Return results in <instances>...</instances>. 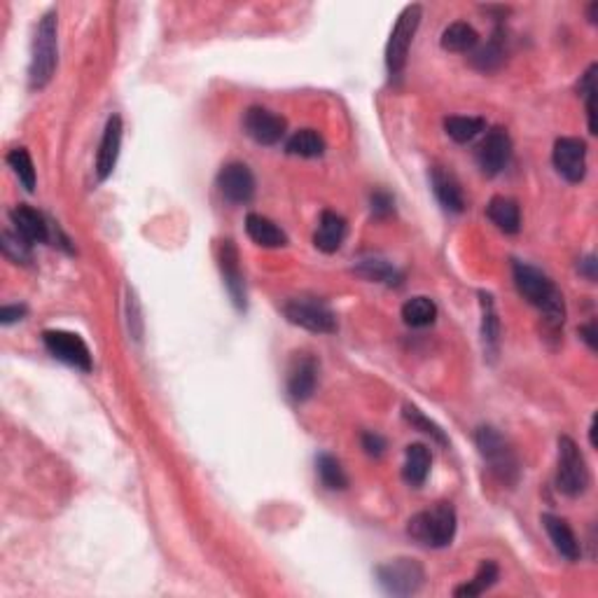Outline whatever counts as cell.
<instances>
[{
    "label": "cell",
    "instance_id": "8fae6325",
    "mask_svg": "<svg viewBox=\"0 0 598 598\" xmlns=\"http://www.w3.org/2000/svg\"><path fill=\"white\" fill-rule=\"evenodd\" d=\"M552 162L561 178L568 183H583L587 175V143L573 136L559 138L552 150Z\"/></svg>",
    "mask_w": 598,
    "mask_h": 598
},
{
    "label": "cell",
    "instance_id": "44dd1931",
    "mask_svg": "<svg viewBox=\"0 0 598 598\" xmlns=\"http://www.w3.org/2000/svg\"><path fill=\"white\" fill-rule=\"evenodd\" d=\"M245 232L251 236L253 244L262 245V248H284L288 245V236L276 223L260 215V213H251L245 218Z\"/></svg>",
    "mask_w": 598,
    "mask_h": 598
},
{
    "label": "cell",
    "instance_id": "836d02e7",
    "mask_svg": "<svg viewBox=\"0 0 598 598\" xmlns=\"http://www.w3.org/2000/svg\"><path fill=\"white\" fill-rule=\"evenodd\" d=\"M355 272L363 278H367V281H379V284H397L400 281V274L395 272V267H391L386 260H379V257L360 260Z\"/></svg>",
    "mask_w": 598,
    "mask_h": 598
},
{
    "label": "cell",
    "instance_id": "7402d4cb",
    "mask_svg": "<svg viewBox=\"0 0 598 598\" xmlns=\"http://www.w3.org/2000/svg\"><path fill=\"white\" fill-rule=\"evenodd\" d=\"M486 215L495 227L505 232V234H517L522 227V211L519 204L510 196H493L486 206Z\"/></svg>",
    "mask_w": 598,
    "mask_h": 598
},
{
    "label": "cell",
    "instance_id": "5bb4252c",
    "mask_svg": "<svg viewBox=\"0 0 598 598\" xmlns=\"http://www.w3.org/2000/svg\"><path fill=\"white\" fill-rule=\"evenodd\" d=\"M318 370L321 364L309 354H299L293 360L288 370V393L294 403H306L314 395L318 386Z\"/></svg>",
    "mask_w": 598,
    "mask_h": 598
},
{
    "label": "cell",
    "instance_id": "e0dca14e",
    "mask_svg": "<svg viewBox=\"0 0 598 598\" xmlns=\"http://www.w3.org/2000/svg\"><path fill=\"white\" fill-rule=\"evenodd\" d=\"M430 185H433L437 202L442 204L444 211L461 213L465 208V196H463L461 183H458L452 171L442 169V166H433L430 169Z\"/></svg>",
    "mask_w": 598,
    "mask_h": 598
},
{
    "label": "cell",
    "instance_id": "e575fe53",
    "mask_svg": "<svg viewBox=\"0 0 598 598\" xmlns=\"http://www.w3.org/2000/svg\"><path fill=\"white\" fill-rule=\"evenodd\" d=\"M0 248H3V255L15 262V264H28L31 262V244L22 234H16V232L5 229L3 236H0Z\"/></svg>",
    "mask_w": 598,
    "mask_h": 598
},
{
    "label": "cell",
    "instance_id": "603a6c76",
    "mask_svg": "<svg viewBox=\"0 0 598 598\" xmlns=\"http://www.w3.org/2000/svg\"><path fill=\"white\" fill-rule=\"evenodd\" d=\"M479 306H482V344H484V354L489 358L498 355L501 348V321L495 314L493 297L489 293H479Z\"/></svg>",
    "mask_w": 598,
    "mask_h": 598
},
{
    "label": "cell",
    "instance_id": "f546056e",
    "mask_svg": "<svg viewBox=\"0 0 598 598\" xmlns=\"http://www.w3.org/2000/svg\"><path fill=\"white\" fill-rule=\"evenodd\" d=\"M486 129V122L482 117H463V115H452L444 120L446 136L453 138L456 143H470Z\"/></svg>",
    "mask_w": 598,
    "mask_h": 598
},
{
    "label": "cell",
    "instance_id": "f35d334b",
    "mask_svg": "<svg viewBox=\"0 0 598 598\" xmlns=\"http://www.w3.org/2000/svg\"><path fill=\"white\" fill-rule=\"evenodd\" d=\"M24 315H26V306L24 304H7L0 309V323L3 325H12V323L22 321Z\"/></svg>",
    "mask_w": 598,
    "mask_h": 598
},
{
    "label": "cell",
    "instance_id": "d4e9b609",
    "mask_svg": "<svg viewBox=\"0 0 598 598\" xmlns=\"http://www.w3.org/2000/svg\"><path fill=\"white\" fill-rule=\"evenodd\" d=\"M507 59V47H505V33L501 28H495L489 43L484 47H479L473 55V65L482 73H493L498 71Z\"/></svg>",
    "mask_w": 598,
    "mask_h": 598
},
{
    "label": "cell",
    "instance_id": "60d3db41",
    "mask_svg": "<svg viewBox=\"0 0 598 598\" xmlns=\"http://www.w3.org/2000/svg\"><path fill=\"white\" fill-rule=\"evenodd\" d=\"M580 274H584V276L589 278V281H596V257L593 255H587L583 262H580Z\"/></svg>",
    "mask_w": 598,
    "mask_h": 598
},
{
    "label": "cell",
    "instance_id": "277c9868",
    "mask_svg": "<svg viewBox=\"0 0 598 598\" xmlns=\"http://www.w3.org/2000/svg\"><path fill=\"white\" fill-rule=\"evenodd\" d=\"M474 444H477L479 453L486 461L489 470L495 479H501L503 484L512 486L517 484L519 479V461L510 442L491 425H482L474 433Z\"/></svg>",
    "mask_w": 598,
    "mask_h": 598
},
{
    "label": "cell",
    "instance_id": "2e32d148",
    "mask_svg": "<svg viewBox=\"0 0 598 598\" xmlns=\"http://www.w3.org/2000/svg\"><path fill=\"white\" fill-rule=\"evenodd\" d=\"M122 117L120 115H113L104 129V138H101V145H98L96 153V178L104 183L113 175L115 166H117V159H120V147H122Z\"/></svg>",
    "mask_w": 598,
    "mask_h": 598
},
{
    "label": "cell",
    "instance_id": "7c38bea8",
    "mask_svg": "<svg viewBox=\"0 0 598 598\" xmlns=\"http://www.w3.org/2000/svg\"><path fill=\"white\" fill-rule=\"evenodd\" d=\"M215 183L223 199L229 204H248L255 194V175L244 162L224 164Z\"/></svg>",
    "mask_w": 598,
    "mask_h": 598
},
{
    "label": "cell",
    "instance_id": "cb8c5ba5",
    "mask_svg": "<svg viewBox=\"0 0 598 598\" xmlns=\"http://www.w3.org/2000/svg\"><path fill=\"white\" fill-rule=\"evenodd\" d=\"M433 465V453L425 444H409L404 452L403 479L409 486H424Z\"/></svg>",
    "mask_w": 598,
    "mask_h": 598
},
{
    "label": "cell",
    "instance_id": "3957f363",
    "mask_svg": "<svg viewBox=\"0 0 598 598\" xmlns=\"http://www.w3.org/2000/svg\"><path fill=\"white\" fill-rule=\"evenodd\" d=\"M407 533L424 547H446L456 535V510L452 503H437L433 510H424L409 519Z\"/></svg>",
    "mask_w": 598,
    "mask_h": 598
},
{
    "label": "cell",
    "instance_id": "1f68e13d",
    "mask_svg": "<svg viewBox=\"0 0 598 598\" xmlns=\"http://www.w3.org/2000/svg\"><path fill=\"white\" fill-rule=\"evenodd\" d=\"M7 166L12 169V174L16 175V180L22 183V187L26 192L35 190V166H33V159L28 154L26 147H15L7 153Z\"/></svg>",
    "mask_w": 598,
    "mask_h": 598
},
{
    "label": "cell",
    "instance_id": "f1b7e54d",
    "mask_svg": "<svg viewBox=\"0 0 598 598\" xmlns=\"http://www.w3.org/2000/svg\"><path fill=\"white\" fill-rule=\"evenodd\" d=\"M437 318V306L430 297H412L403 304V321L409 327H428Z\"/></svg>",
    "mask_w": 598,
    "mask_h": 598
},
{
    "label": "cell",
    "instance_id": "4fadbf2b",
    "mask_svg": "<svg viewBox=\"0 0 598 598\" xmlns=\"http://www.w3.org/2000/svg\"><path fill=\"white\" fill-rule=\"evenodd\" d=\"M244 129L260 145H276L285 136L288 125H285L281 115L272 113L267 108H260V105H253L244 115Z\"/></svg>",
    "mask_w": 598,
    "mask_h": 598
},
{
    "label": "cell",
    "instance_id": "30bf717a",
    "mask_svg": "<svg viewBox=\"0 0 598 598\" xmlns=\"http://www.w3.org/2000/svg\"><path fill=\"white\" fill-rule=\"evenodd\" d=\"M510 159H512V138L510 134H507V129H503V126H493L491 131H486L484 141L479 143L477 147L479 171H482L486 178H493V175L503 174V169H507Z\"/></svg>",
    "mask_w": 598,
    "mask_h": 598
},
{
    "label": "cell",
    "instance_id": "7a4b0ae2",
    "mask_svg": "<svg viewBox=\"0 0 598 598\" xmlns=\"http://www.w3.org/2000/svg\"><path fill=\"white\" fill-rule=\"evenodd\" d=\"M55 10L45 12L43 19L35 26V35L31 43V64H28V87L33 92L45 89L56 71V59H59V22H56Z\"/></svg>",
    "mask_w": 598,
    "mask_h": 598
},
{
    "label": "cell",
    "instance_id": "4dcf8cb0",
    "mask_svg": "<svg viewBox=\"0 0 598 598\" xmlns=\"http://www.w3.org/2000/svg\"><path fill=\"white\" fill-rule=\"evenodd\" d=\"M315 473H318V479H321V484L330 491H344L348 486V477L344 473L342 463L337 461L330 453H321V456L315 458Z\"/></svg>",
    "mask_w": 598,
    "mask_h": 598
},
{
    "label": "cell",
    "instance_id": "ac0fdd59",
    "mask_svg": "<svg viewBox=\"0 0 598 598\" xmlns=\"http://www.w3.org/2000/svg\"><path fill=\"white\" fill-rule=\"evenodd\" d=\"M346 220H344L339 213L323 211L321 220H318V229H315L314 234L315 248L321 253H327V255L337 253L339 248H342L344 239H346Z\"/></svg>",
    "mask_w": 598,
    "mask_h": 598
},
{
    "label": "cell",
    "instance_id": "6da1fadb",
    "mask_svg": "<svg viewBox=\"0 0 598 598\" xmlns=\"http://www.w3.org/2000/svg\"><path fill=\"white\" fill-rule=\"evenodd\" d=\"M512 274H514V285H517L519 294L528 304L543 311L547 330L559 334L563 330V321H566V302H563V294L556 288L554 281L526 262H514Z\"/></svg>",
    "mask_w": 598,
    "mask_h": 598
},
{
    "label": "cell",
    "instance_id": "484cf974",
    "mask_svg": "<svg viewBox=\"0 0 598 598\" xmlns=\"http://www.w3.org/2000/svg\"><path fill=\"white\" fill-rule=\"evenodd\" d=\"M440 43L446 52H473L479 45V33L470 24L453 22L444 28Z\"/></svg>",
    "mask_w": 598,
    "mask_h": 598
},
{
    "label": "cell",
    "instance_id": "ffe728a7",
    "mask_svg": "<svg viewBox=\"0 0 598 598\" xmlns=\"http://www.w3.org/2000/svg\"><path fill=\"white\" fill-rule=\"evenodd\" d=\"M543 526L544 531H547V535H550L554 550L559 552L563 559L577 561L583 556L580 543H577V535L573 533L571 523H568L566 519L556 517V514H543Z\"/></svg>",
    "mask_w": 598,
    "mask_h": 598
},
{
    "label": "cell",
    "instance_id": "4316f807",
    "mask_svg": "<svg viewBox=\"0 0 598 598\" xmlns=\"http://www.w3.org/2000/svg\"><path fill=\"white\" fill-rule=\"evenodd\" d=\"M285 150H288V154H294V157L315 159L325 153V141H323V136L318 131L302 129V131H294L293 136L288 138Z\"/></svg>",
    "mask_w": 598,
    "mask_h": 598
},
{
    "label": "cell",
    "instance_id": "7bdbcfd3",
    "mask_svg": "<svg viewBox=\"0 0 598 598\" xmlns=\"http://www.w3.org/2000/svg\"><path fill=\"white\" fill-rule=\"evenodd\" d=\"M589 437H592V446H596V416H593L592 425H589Z\"/></svg>",
    "mask_w": 598,
    "mask_h": 598
},
{
    "label": "cell",
    "instance_id": "8992f818",
    "mask_svg": "<svg viewBox=\"0 0 598 598\" xmlns=\"http://www.w3.org/2000/svg\"><path fill=\"white\" fill-rule=\"evenodd\" d=\"M376 583L391 596H412L425 583V571L416 559L400 556L376 566Z\"/></svg>",
    "mask_w": 598,
    "mask_h": 598
},
{
    "label": "cell",
    "instance_id": "9a60e30c",
    "mask_svg": "<svg viewBox=\"0 0 598 598\" xmlns=\"http://www.w3.org/2000/svg\"><path fill=\"white\" fill-rule=\"evenodd\" d=\"M218 262L229 297H232L236 309H245V281H244V272H241L239 251H236L234 241L224 239L223 244H220Z\"/></svg>",
    "mask_w": 598,
    "mask_h": 598
},
{
    "label": "cell",
    "instance_id": "83f0119b",
    "mask_svg": "<svg viewBox=\"0 0 598 598\" xmlns=\"http://www.w3.org/2000/svg\"><path fill=\"white\" fill-rule=\"evenodd\" d=\"M495 580H498V563H495V561H482V563H479V568H477V573H474L473 580H470V583H465V584H461V587L453 589V596H456V598L482 596L486 589L493 587Z\"/></svg>",
    "mask_w": 598,
    "mask_h": 598
},
{
    "label": "cell",
    "instance_id": "74e56055",
    "mask_svg": "<svg viewBox=\"0 0 598 598\" xmlns=\"http://www.w3.org/2000/svg\"><path fill=\"white\" fill-rule=\"evenodd\" d=\"M360 442H363V449L367 456L379 458L381 453L386 452V440H384L379 433H363V435H360Z\"/></svg>",
    "mask_w": 598,
    "mask_h": 598
},
{
    "label": "cell",
    "instance_id": "ab89813d",
    "mask_svg": "<svg viewBox=\"0 0 598 598\" xmlns=\"http://www.w3.org/2000/svg\"><path fill=\"white\" fill-rule=\"evenodd\" d=\"M580 337L584 339V344H587V346H589V351H596V348H598V342H596V337H598L596 321H589L587 325L580 327Z\"/></svg>",
    "mask_w": 598,
    "mask_h": 598
},
{
    "label": "cell",
    "instance_id": "8d00e7d4",
    "mask_svg": "<svg viewBox=\"0 0 598 598\" xmlns=\"http://www.w3.org/2000/svg\"><path fill=\"white\" fill-rule=\"evenodd\" d=\"M370 204H372V215H374V218H388V215H391L393 213V196L388 194V192H374V194H372V199H370Z\"/></svg>",
    "mask_w": 598,
    "mask_h": 598
},
{
    "label": "cell",
    "instance_id": "d6a6232c",
    "mask_svg": "<svg viewBox=\"0 0 598 598\" xmlns=\"http://www.w3.org/2000/svg\"><path fill=\"white\" fill-rule=\"evenodd\" d=\"M403 416L414 430H419V433H424V435H430L435 442H440L442 446L449 444V437L444 435V430H442L435 421H430L419 407H414V404H404Z\"/></svg>",
    "mask_w": 598,
    "mask_h": 598
},
{
    "label": "cell",
    "instance_id": "52a82bcc",
    "mask_svg": "<svg viewBox=\"0 0 598 598\" xmlns=\"http://www.w3.org/2000/svg\"><path fill=\"white\" fill-rule=\"evenodd\" d=\"M421 16H424V10L421 5H409L404 7L403 15L397 16L395 26H393L391 38H388L386 45V65L388 73L391 75H400L407 64L409 49H412L414 35L419 31L421 26Z\"/></svg>",
    "mask_w": 598,
    "mask_h": 598
},
{
    "label": "cell",
    "instance_id": "9c48e42d",
    "mask_svg": "<svg viewBox=\"0 0 598 598\" xmlns=\"http://www.w3.org/2000/svg\"><path fill=\"white\" fill-rule=\"evenodd\" d=\"M43 344L49 351V355H55L61 363L71 364L80 372H92V354H89V346L85 344V339L75 332L68 330H47L43 332Z\"/></svg>",
    "mask_w": 598,
    "mask_h": 598
},
{
    "label": "cell",
    "instance_id": "d6986e66",
    "mask_svg": "<svg viewBox=\"0 0 598 598\" xmlns=\"http://www.w3.org/2000/svg\"><path fill=\"white\" fill-rule=\"evenodd\" d=\"M10 220L12 224H15L16 234H22L31 245L45 244V241L49 239V227H47V220L43 218V213L26 206V204H19L16 208H12Z\"/></svg>",
    "mask_w": 598,
    "mask_h": 598
},
{
    "label": "cell",
    "instance_id": "b9f144b4",
    "mask_svg": "<svg viewBox=\"0 0 598 598\" xmlns=\"http://www.w3.org/2000/svg\"><path fill=\"white\" fill-rule=\"evenodd\" d=\"M596 12H598V3H592V5H589V10H587L589 22H592V24H596Z\"/></svg>",
    "mask_w": 598,
    "mask_h": 598
},
{
    "label": "cell",
    "instance_id": "ba28073f",
    "mask_svg": "<svg viewBox=\"0 0 598 598\" xmlns=\"http://www.w3.org/2000/svg\"><path fill=\"white\" fill-rule=\"evenodd\" d=\"M284 314L293 325L304 327L309 332H318V334L337 332V315L321 299L294 297L284 306Z\"/></svg>",
    "mask_w": 598,
    "mask_h": 598
},
{
    "label": "cell",
    "instance_id": "5b68a950",
    "mask_svg": "<svg viewBox=\"0 0 598 598\" xmlns=\"http://www.w3.org/2000/svg\"><path fill=\"white\" fill-rule=\"evenodd\" d=\"M589 474L584 453L571 437H559V458H556V489L568 498H577L589 489Z\"/></svg>",
    "mask_w": 598,
    "mask_h": 598
},
{
    "label": "cell",
    "instance_id": "d590c367",
    "mask_svg": "<svg viewBox=\"0 0 598 598\" xmlns=\"http://www.w3.org/2000/svg\"><path fill=\"white\" fill-rule=\"evenodd\" d=\"M596 71H598L596 64L589 65L587 73H584L583 80H580V85H577L580 96H583L584 104H587L589 134H596V105H593V101H596Z\"/></svg>",
    "mask_w": 598,
    "mask_h": 598
}]
</instances>
